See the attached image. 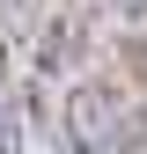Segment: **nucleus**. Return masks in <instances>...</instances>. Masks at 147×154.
I'll return each mask as SVG.
<instances>
[{
    "instance_id": "obj_1",
    "label": "nucleus",
    "mask_w": 147,
    "mask_h": 154,
    "mask_svg": "<svg viewBox=\"0 0 147 154\" xmlns=\"http://www.w3.org/2000/svg\"><path fill=\"white\" fill-rule=\"evenodd\" d=\"M125 125V88L118 81H74L66 88V140L74 154H103Z\"/></svg>"
},
{
    "instance_id": "obj_2",
    "label": "nucleus",
    "mask_w": 147,
    "mask_h": 154,
    "mask_svg": "<svg viewBox=\"0 0 147 154\" xmlns=\"http://www.w3.org/2000/svg\"><path fill=\"white\" fill-rule=\"evenodd\" d=\"M118 66H125V81L147 88V29H125L118 37Z\"/></svg>"
}]
</instances>
